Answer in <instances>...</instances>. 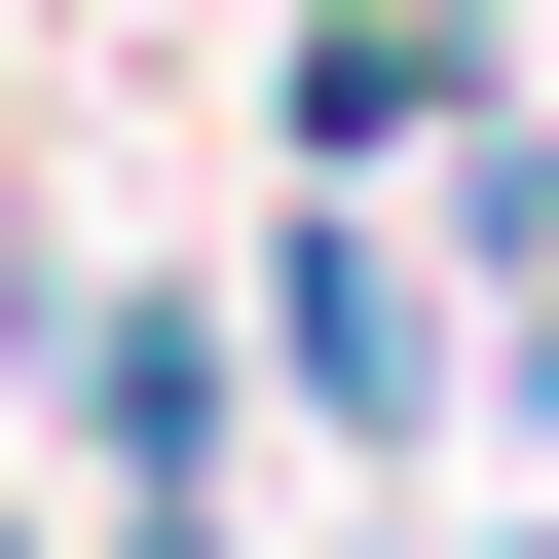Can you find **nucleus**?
<instances>
[{"instance_id":"f257e3e1","label":"nucleus","mask_w":559,"mask_h":559,"mask_svg":"<svg viewBox=\"0 0 559 559\" xmlns=\"http://www.w3.org/2000/svg\"><path fill=\"white\" fill-rule=\"evenodd\" d=\"M224 336H261V411H299L336 485H448V224L411 187H299V224L224 261Z\"/></svg>"},{"instance_id":"f03ea898","label":"nucleus","mask_w":559,"mask_h":559,"mask_svg":"<svg viewBox=\"0 0 559 559\" xmlns=\"http://www.w3.org/2000/svg\"><path fill=\"white\" fill-rule=\"evenodd\" d=\"M38 411H75V522H261V336H224V261H38Z\"/></svg>"},{"instance_id":"7ed1b4c3","label":"nucleus","mask_w":559,"mask_h":559,"mask_svg":"<svg viewBox=\"0 0 559 559\" xmlns=\"http://www.w3.org/2000/svg\"><path fill=\"white\" fill-rule=\"evenodd\" d=\"M261 112H299V187H448V150L522 112V0H299Z\"/></svg>"},{"instance_id":"20e7f679","label":"nucleus","mask_w":559,"mask_h":559,"mask_svg":"<svg viewBox=\"0 0 559 559\" xmlns=\"http://www.w3.org/2000/svg\"><path fill=\"white\" fill-rule=\"evenodd\" d=\"M75 559H261V522H75Z\"/></svg>"}]
</instances>
